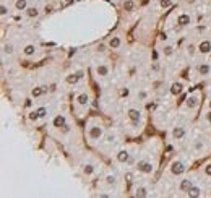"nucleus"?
Segmentation results:
<instances>
[{
  "mask_svg": "<svg viewBox=\"0 0 211 198\" xmlns=\"http://www.w3.org/2000/svg\"><path fill=\"white\" fill-rule=\"evenodd\" d=\"M203 148H205L203 140H196V141H195V149H196V151H201Z\"/></svg>",
  "mask_w": 211,
  "mask_h": 198,
  "instance_id": "30",
  "label": "nucleus"
},
{
  "mask_svg": "<svg viewBox=\"0 0 211 198\" xmlns=\"http://www.w3.org/2000/svg\"><path fill=\"white\" fill-rule=\"evenodd\" d=\"M187 196H190V198H198V196H201V188L196 187V185H192L189 188V192H187Z\"/></svg>",
  "mask_w": 211,
  "mask_h": 198,
  "instance_id": "13",
  "label": "nucleus"
},
{
  "mask_svg": "<svg viewBox=\"0 0 211 198\" xmlns=\"http://www.w3.org/2000/svg\"><path fill=\"white\" fill-rule=\"evenodd\" d=\"M0 15H2V16H7V15H8V8H7V5H0Z\"/></svg>",
  "mask_w": 211,
  "mask_h": 198,
  "instance_id": "35",
  "label": "nucleus"
},
{
  "mask_svg": "<svg viewBox=\"0 0 211 198\" xmlns=\"http://www.w3.org/2000/svg\"><path fill=\"white\" fill-rule=\"evenodd\" d=\"M192 23V16L187 15V13H182V15L177 16V25L179 26H189Z\"/></svg>",
  "mask_w": 211,
  "mask_h": 198,
  "instance_id": "8",
  "label": "nucleus"
},
{
  "mask_svg": "<svg viewBox=\"0 0 211 198\" xmlns=\"http://www.w3.org/2000/svg\"><path fill=\"white\" fill-rule=\"evenodd\" d=\"M162 52H164V55H166V57H171V55L174 54V47H172V46H164Z\"/></svg>",
  "mask_w": 211,
  "mask_h": 198,
  "instance_id": "27",
  "label": "nucleus"
},
{
  "mask_svg": "<svg viewBox=\"0 0 211 198\" xmlns=\"http://www.w3.org/2000/svg\"><path fill=\"white\" fill-rule=\"evenodd\" d=\"M77 102L80 106H88V102H90V96H88L86 93H80L77 96Z\"/></svg>",
  "mask_w": 211,
  "mask_h": 198,
  "instance_id": "14",
  "label": "nucleus"
},
{
  "mask_svg": "<svg viewBox=\"0 0 211 198\" xmlns=\"http://www.w3.org/2000/svg\"><path fill=\"white\" fill-rule=\"evenodd\" d=\"M185 133H187L185 127L177 125V127H174V130H172V138H174V140H182L185 136Z\"/></svg>",
  "mask_w": 211,
  "mask_h": 198,
  "instance_id": "6",
  "label": "nucleus"
},
{
  "mask_svg": "<svg viewBox=\"0 0 211 198\" xmlns=\"http://www.w3.org/2000/svg\"><path fill=\"white\" fill-rule=\"evenodd\" d=\"M133 8H135V2H133V0H125V2H124V10L125 12H133Z\"/></svg>",
  "mask_w": 211,
  "mask_h": 198,
  "instance_id": "23",
  "label": "nucleus"
},
{
  "mask_svg": "<svg viewBox=\"0 0 211 198\" xmlns=\"http://www.w3.org/2000/svg\"><path fill=\"white\" fill-rule=\"evenodd\" d=\"M206 120H208V122H209V124H211V111L208 112V114H206Z\"/></svg>",
  "mask_w": 211,
  "mask_h": 198,
  "instance_id": "39",
  "label": "nucleus"
},
{
  "mask_svg": "<svg viewBox=\"0 0 211 198\" xmlns=\"http://www.w3.org/2000/svg\"><path fill=\"white\" fill-rule=\"evenodd\" d=\"M125 179H127V182H128V183L133 182V174H132V172H127V174H125Z\"/></svg>",
  "mask_w": 211,
  "mask_h": 198,
  "instance_id": "36",
  "label": "nucleus"
},
{
  "mask_svg": "<svg viewBox=\"0 0 211 198\" xmlns=\"http://www.w3.org/2000/svg\"><path fill=\"white\" fill-rule=\"evenodd\" d=\"M159 5L162 8H169V7H172V0H159Z\"/></svg>",
  "mask_w": 211,
  "mask_h": 198,
  "instance_id": "29",
  "label": "nucleus"
},
{
  "mask_svg": "<svg viewBox=\"0 0 211 198\" xmlns=\"http://www.w3.org/2000/svg\"><path fill=\"white\" fill-rule=\"evenodd\" d=\"M209 109H211V101H209Z\"/></svg>",
  "mask_w": 211,
  "mask_h": 198,
  "instance_id": "43",
  "label": "nucleus"
},
{
  "mask_svg": "<svg viewBox=\"0 0 211 198\" xmlns=\"http://www.w3.org/2000/svg\"><path fill=\"white\" fill-rule=\"evenodd\" d=\"M23 52H25V55H28V57H31V55L36 54V47L32 46V44H28L25 49H23Z\"/></svg>",
  "mask_w": 211,
  "mask_h": 198,
  "instance_id": "20",
  "label": "nucleus"
},
{
  "mask_svg": "<svg viewBox=\"0 0 211 198\" xmlns=\"http://www.w3.org/2000/svg\"><path fill=\"white\" fill-rule=\"evenodd\" d=\"M127 115H128L130 120H132V125H133V127H138L140 119H141V112H140L138 109H128Z\"/></svg>",
  "mask_w": 211,
  "mask_h": 198,
  "instance_id": "3",
  "label": "nucleus"
},
{
  "mask_svg": "<svg viewBox=\"0 0 211 198\" xmlns=\"http://www.w3.org/2000/svg\"><path fill=\"white\" fill-rule=\"evenodd\" d=\"M171 172L174 174V176H182V174L185 172V164L182 161H174L171 164Z\"/></svg>",
  "mask_w": 211,
  "mask_h": 198,
  "instance_id": "4",
  "label": "nucleus"
},
{
  "mask_svg": "<svg viewBox=\"0 0 211 198\" xmlns=\"http://www.w3.org/2000/svg\"><path fill=\"white\" fill-rule=\"evenodd\" d=\"M198 94H196V93H193V94H190V96L189 97H187V102H185V104H187V107H189V109H196V107H198Z\"/></svg>",
  "mask_w": 211,
  "mask_h": 198,
  "instance_id": "5",
  "label": "nucleus"
},
{
  "mask_svg": "<svg viewBox=\"0 0 211 198\" xmlns=\"http://www.w3.org/2000/svg\"><path fill=\"white\" fill-rule=\"evenodd\" d=\"M195 2H196V0H187V3H189V5H193Z\"/></svg>",
  "mask_w": 211,
  "mask_h": 198,
  "instance_id": "42",
  "label": "nucleus"
},
{
  "mask_svg": "<svg viewBox=\"0 0 211 198\" xmlns=\"http://www.w3.org/2000/svg\"><path fill=\"white\" fill-rule=\"evenodd\" d=\"M26 15L29 18H36L37 15H39V10H37L36 7H29V8H26Z\"/></svg>",
  "mask_w": 211,
  "mask_h": 198,
  "instance_id": "22",
  "label": "nucleus"
},
{
  "mask_svg": "<svg viewBox=\"0 0 211 198\" xmlns=\"http://www.w3.org/2000/svg\"><path fill=\"white\" fill-rule=\"evenodd\" d=\"M117 161L122 162V164L128 162V161H130V153L127 151V149H120V151L117 153Z\"/></svg>",
  "mask_w": 211,
  "mask_h": 198,
  "instance_id": "9",
  "label": "nucleus"
},
{
  "mask_svg": "<svg viewBox=\"0 0 211 198\" xmlns=\"http://www.w3.org/2000/svg\"><path fill=\"white\" fill-rule=\"evenodd\" d=\"M102 135H104V128H102L101 125H91L90 127V131H88V136H90L91 141H97L102 138Z\"/></svg>",
  "mask_w": 211,
  "mask_h": 198,
  "instance_id": "1",
  "label": "nucleus"
},
{
  "mask_svg": "<svg viewBox=\"0 0 211 198\" xmlns=\"http://www.w3.org/2000/svg\"><path fill=\"white\" fill-rule=\"evenodd\" d=\"M15 8H16V10H26V8H28L26 0H16V2H15Z\"/></svg>",
  "mask_w": 211,
  "mask_h": 198,
  "instance_id": "24",
  "label": "nucleus"
},
{
  "mask_svg": "<svg viewBox=\"0 0 211 198\" xmlns=\"http://www.w3.org/2000/svg\"><path fill=\"white\" fill-rule=\"evenodd\" d=\"M114 138H115V135H107V143H112Z\"/></svg>",
  "mask_w": 211,
  "mask_h": 198,
  "instance_id": "37",
  "label": "nucleus"
},
{
  "mask_svg": "<svg viewBox=\"0 0 211 198\" xmlns=\"http://www.w3.org/2000/svg\"><path fill=\"white\" fill-rule=\"evenodd\" d=\"M192 185H193V183H192V180H190V179H184V180L180 182V185H179V190L187 193V192H189V188H190Z\"/></svg>",
  "mask_w": 211,
  "mask_h": 198,
  "instance_id": "17",
  "label": "nucleus"
},
{
  "mask_svg": "<svg viewBox=\"0 0 211 198\" xmlns=\"http://www.w3.org/2000/svg\"><path fill=\"white\" fill-rule=\"evenodd\" d=\"M37 119H41L39 114H37V111H34V112H31V114H29V120L31 122H36Z\"/></svg>",
  "mask_w": 211,
  "mask_h": 198,
  "instance_id": "32",
  "label": "nucleus"
},
{
  "mask_svg": "<svg viewBox=\"0 0 211 198\" xmlns=\"http://www.w3.org/2000/svg\"><path fill=\"white\" fill-rule=\"evenodd\" d=\"M187 52H189L190 55H193V54L196 52V47H195L193 44H189V46H187Z\"/></svg>",
  "mask_w": 211,
  "mask_h": 198,
  "instance_id": "34",
  "label": "nucleus"
},
{
  "mask_svg": "<svg viewBox=\"0 0 211 198\" xmlns=\"http://www.w3.org/2000/svg\"><path fill=\"white\" fill-rule=\"evenodd\" d=\"M198 52H200V54H209V52H211V41H209V39H205V41L200 42Z\"/></svg>",
  "mask_w": 211,
  "mask_h": 198,
  "instance_id": "7",
  "label": "nucleus"
},
{
  "mask_svg": "<svg viewBox=\"0 0 211 198\" xmlns=\"http://www.w3.org/2000/svg\"><path fill=\"white\" fill-rule=\"evenodd\" d=\"M184 91V84L180 81H174L171 84V94H174V96H179V94Z\"/></svg>",
  "mask_w": 211,
  "mask_h": 198,
  "instance_id": "10",
  "label": "nucleus"
},
{
  "mask_svg": "<svg viewBox=\"0 0 211 198\" xmlns=\"http://www.w3.org/2000/svg\"><path fill=\"white\" fill-rule=\"evenodd\" d=\"M209 195H211V190H209Z\"/></svg>",
  "mask_w": 211,
  "mask_h": 198,
  "instance_id": "44",
  "label": "nucleus"
},
{
  "mask_svg": "<svg viewBox=\"0 0 211 198\" xmlns=\"http://www.w3.org/2000/svg\"><path fill=\"white\" fill-rule=\"evenodd\" d=\"M83 174L84 176H93V174H94V166H93V164H84L83 166Z\"/></svg>",
  "mask_w": 211,
  "mask_h": 198,
  "instance_id": "21",
  "label": "nucleus"
},
{
  "mask_svg": "<svg viewBox=\"0 0 211 198\" xmlns=\"http://www.w3.org/2000/svg\"><path fill=\"white\" fill-rule=\"evenodd\" d=\"M81 77H83V72H81V70H78V72L68 75V77H67V83H68V84H75Z\"/></svg>",
  "mask_w": 211,
  "mask_h": 198,
  "instance_id": "12",
  "label": "nucleus"
},
{
  "mask_svg": "<svg viewBox=\"0 0 211 198\" xmlns=\"http://www.w3.org/2000/svg\"><path fill=\"white\" fill-rule=\"evenodd\" d=\"M205 29H206V26H198V31H200V32H203Z\"/></svg>",
  "mask_w": 211,
  "mask_h": 198,
  "instance_id": "41",
  "label": "nucleus"
},
{
  "mask_svg": "<svg viewBox=\"0 0 211 198\" xmlns=\"http://www.w3.org/2000/svg\"><path fill=\"white\" fill-rule=\"evenodd\" d=\"M137 169L141 174H151L154 171V166L151 164V161H146V159H141V161L137 162Z\"/></svg>",
  "mask_w": 211,
  "mask_h": 198,
  "instance_id": "2",
  "label": "nucleus"
},
{
  "mask_svg": "<svg viewBox=\"0 0 211 198\" xmlns=\"http://www.w3.org/2000/svg\"><path fill=\"white\" fill-rule=\"evenodd\" d=\"M97 196H99V198H109V195H106V193H99Z\"/></svg>",
  "mask_w": 211,
  "mask_h": 198,
  "instance_id": "40",
  "label": "nucleus"
},
{
  "mask_svg": "<svg viewBox=\"0 0 211 198\" xmlns=\"http://www.w3.org/2000/svg\"><path fill=\"white\" fill-rule=\"evenodd\" d=\"M203 172H205V176H208V177H211V162H208L205 166V169H203Z\"/></svg>",
  "mask_w": 211,
  "mask_h": 198,
  "instance_id": "33",
  "label": "nucleus"
},
{
  "mask_svg": "<svg viewBox=\"0 0 211 198\" xmlns=\"http://www.w3.org/2000/svg\"><path fill=\"white\" fill-rule=\"evenodd\" d=\"M106 183H107V185H115V183H117V177L114 176V174H109V176L106 177Z\"/></svg>",
  "mask_w": 211,
  "mask_h": 198,
  "instance_id": "26",
  "label": "nucleus"
},
{
  "mask_svg": "<svg viewBox=\"0 0 211 198\" xmlns=\"http://www.w3.org/2000/svg\"><path fill=\"white\" fill-rule=\"evenodd\" d=\"M148 195H149V193H148L146 187H138L137 190H135V196H138V198H146Z\"/></svg>",
  "mask_w": 211,
  "mask_h": 198,
  "instance_id": "18",
  "label": "nucleus"
},
{
  "mask_svg": "<svg viewBox=\"0 0 211 198\" xmlns=\"http://www.w3.org/2000/svg\"><path fill=\"white\" fill-rule=\"evenodd\" d=\"M120 44H122V39L119 36H112L109 39V47H111V49H119Z\"/></svg>",
  "mask_w": 211,
  "mask_h": 198,
  "instance_id": "16",
  "label": "nucleus"
},
{
  "mask_svg": "<svg viewBox=\"0 0 211 198\" xmlns=\"http://www.w3.org/2000/svg\"><path fill=\"white\" fill-rule=\"evenodd\" d=\"M209 72H211V67H209L208 63H201L200 67H198V73H200V75H203V77L209 75Z\"/></svg>",
  "mask_w": 211,
  "mask_h": 198,
  "instance_id": "19",
  "label": "nucleus"
},
{
  "mask_svg": "<svg viewBox=\"0 0 211 198\" xmlns=\"http://www.w3.org/2000/svg\"><path fill=\"white\" fill-rule=\"evenodd\" d=\"M3 54L12 55V54H13V46H12V44H3Z\"/></svg>",
  "mask_w": 211,
  "mask_h": 198,
  "instance_id": "28",
  "label": "nucleus"
},
{
  "mask_svg": "<svg viewBox=\"0 0 211 198\" xmlns=\"http://www.w3.org/2000/svg\"><path fill=\"white\" fill-rule=\"evenodd\" d=\"M97 50H99V52H104V50H106V46H104V44H99V46H97Z\"/></svg>",
  "mask_w": 211,
  "mask_h": 198,
  "instance_id": "38",
  "label": "nucleus"
},
{
  "mask_svg": "<svg viewBox=\"0 0 211 198\" xmlns=\"http://www.w3.org/2000/svg\"><path fill=\"white\" fill-rule=\"evenodd\" d=\"M42 93H44V88L37 86V88H32L31 96H32V97H39V96H42Z\"/></svg>",
  "mask_w": 211,
  "mask_h": 198,
  "instance_id": "25",
  "label": "nucleus"
},
{
  "mask_svg": "<svg viewBox=\"0 0 211 198\" xmlns=\"http://www.w3.org/2000/svg\"><path fill=\"white\" fill-rule=\"evenodd\" d=\"M37 114H39L41 119H44V117L47 115V109H46V107H39V109H37Z\"/></svg>",
  "mask_w": 211,
  "mask_h": 198,
  "instance_id": "31",
  "label": "nucleus"
},
{
  "mask_svg": "<svg viewBox=\"0 0 211 198\" xmlns=\"http://www.w3.org/2000/svg\"><path fill=\"white\" fill-rule=\"evenodd\" d=\"M96 73L99 75V77H107V75H109V67L104 63H99L96 67Z\"/></svg>",
  "mask_w": 211,
  "mask_h": 198,
  "instance_id": "15",
  "label": "nucleus"
},
{
  "mask_svg": "<svg viewBox=\"0 0 211 198\" xmlns=\"http://www.w3.org/2000/svg\"><path fill=\"white\" fill-rule=\"evenodd\" d=\"M65 125H67V119H65V115L59 114V115L54 119V127H55V128H63Z\"/></svg>",
  "mask_w": 211,
  "mask_h": 198,
  "instance_id": "11",
  "label": "nucleus"
}]
</instances>
